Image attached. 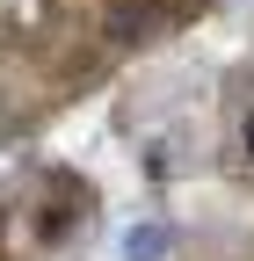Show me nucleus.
Segmentation results:
<instances>
[{
	"instance_id": "obj_3",
	"label": "nucleus",
	"mask_w": 254,
	"mask_h": 261,
	"mask_svg": "<svg viewBox=\"0 0 254 261\" xmlns=\"http://www.w3.org/2000/svg\"><path fill=\"white\" fill-rule=\"evenodd\" d=\"M240 145H247V160H254V116H247V130H240Z\"/></svg>"
},
{
	"instance_id": "obj_2",
	"label": "nucleus",
	"mask_w": 254,
	"mask_h": 261,
	"mask_svg": "<svg viewBox=\"0 0 254 261\" xmlns=\"http://www.w3.org/2000/svg\"><path fill=\"white\" fill-rule=\"evenodd\" d=\"M167 254H174V225H160V218L123 232V261H167Z\"/></svg>"
},
{
	"instance_id": "obj_1",
	"label": "nucleus",
	"mask_w": 254,
	"mask_h": 261,
	"mask_svg": "<svg viewBox=\"0 0 254 261\" xmlns=\"http://www.w3.org/2000/svg\"><path fill=\"white\" fill-rule=\"evenodd\" d=\"M160 29H167V8H160V0H123V8L109 15V37L116 44H153Z\"/></svg>"
},
{
	"instance_id": "obj_4",
	"label": "nucleus",
	"mask_w": 254,
	"mask_h": 261,
	"mask_svg": "<svg viewBox=\"0 0 254 261\" xmlns=\"http://www.w3.org/2000/svg\"><path fill=\"white\" fill-rule=\"evenodd\" d=\"M0 116H8V102H0Z\"/></svg>"
}]
</instances>
